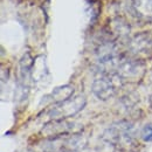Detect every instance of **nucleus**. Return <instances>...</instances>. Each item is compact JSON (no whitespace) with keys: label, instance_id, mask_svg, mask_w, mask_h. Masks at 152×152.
I'll use <instances>...</instances> for the list:
<instances>
[{"label":"nucleus","instance_id":"1a4fd4ad","mask_svg":"<svg viewBox=\"0 0 152 152\" xmlns=\"http://www.w3.org/2000/svg\"><path fill=\"white\" fill-rule=\"evenodd\" d=\"M133 15L143 21L152 20V0H131Z\"/></svg>","mask_w":152,"mask_h":152},{"label":"nucleus","instance_id":"423d86ee","mask_svg":"<svg viewBox=\"0 0 152 152\" xmlns=\"http://www.w3.org/2000/svg\"><path fill=\"white\" fill-rule=\"evenodd\" d=\"M146 72V64L139 60L133 57L124 56L122 57L116 73L123 78V81L126 82H138L140 81Z\"/></svg>","mask_w":152,"mask_h":152},{"label":"nucleus","instance_id":"0eeeda50","mask_svg":"<svg viewBox=\"0 0 152 152\" xmlns=\"http://www.w3.org/2000/svg\"><path fill=\"white\" fill-rule=\"evenodd\" d=\"M34 58L31 56L29 53L23 54L19 61L18 67V89L17 93L19 95V98H26L29 90L31 81L33 80V67H34Z\"/></svg>","mask_w":152,"mask_h":152},{"label":"nucleus","instance_id":"4468645a","mask_svg":"<svg viewBox=\"0 0 152 152\" xmlns=\"http://www.w3.org/2000/svg\"><path fill=\"white\" fill-rule=\"evenodd\" d=\"M150 33H151V39H152V32H150Z\"/></svg>","mask_w":152,"mask_h":152},{"label":"nucleus","instance_id":"f03ea898","mask_svg":"<svg viewBox=\"0 0 152 152\" xmlns=\"http://www.w3.org/2000/svg\"><path fill=\"white\" fill-rule=\"evenodd\" d=\"M125 82L116 72L103 73L96 77L93 82V94L101 101H108L118 94Z\"/></svg>","mask_w":152,"mask_h":152},{"label":"nucleus","instance_id":"7ed1b4c3","mask_svg":"<svg viewBox=\"0 0 152 152\" xmlns=\"http://www.w3.org/2000/svg\"><path fill=\"white\" fill-rule=\"evenodd\" d=\"M87 145V137L78 132L53 139H46L42 150L43 152H78L84 150Z\"/></svg>","mask_w":152,"mask_h":152},{"label":"nucleus","instance_id":"9d476101","mask_svg":"<svg viewBox=\"0 0 152 152\" xmlns=\"http://www.w3.org/2000/svg\"><path fill=\"white\" fill-rule=\"evenodd\" d=\"M74 95V87L72 86H62V87H57L55 88L49 95H47L45 98H42V102H48V103H53V105L62 103L67 99H69L70 97Z\"/></svg>","mask_w":152,"mask_h":152},{"label":"nucleus","instance_id":"20e7f679","mask_svg":"<svg viewBox=\"0 0 152 152\" xmlns=\"http://www.w3.org/2000/svg\"><path fill=\"white\" fill-rule=\"evenodd\" d=\"M87 104V98L83 95H76L70 97L69 99L55 104L49 108L47 116L49 121H58V119H68L77 115Z\"/></svg>","mask_w":152,"mask_h":152},{"label":"nucleus","instance_id":"f257e3e1","mask_svg":"<svg viewBox=\"0 0 152 152\" xmlns=\"http://www.w3.org/2000/svg\"><path fill=\"white\" fill-rule=\"evenodd\" d=\"M134 125L130 121L122 119L113 123L102 134V140L111 144L118 150L130 149L136 143Z\"/></svg>","mask_w":152,"mask_h":152},{"label":"nucleus","instance_id":"f8f14e48","mask_svg":"<svg viewBox=\"0 0 152 152\" xmlns=\"http://www.w3.org/2000/svg\"><path fill=\"white\" fill-rule=\"evenodd\" d=\"M140 137L144 142H152V124H146L143 126Z\"/></svg>","mask_w":152,"mask_h":152},{"label":"nucleus","instance_id":"ddd939ff","mask_svg":"<svg viewBox=\"0 0 152 152\" xmlns=\"http://www.w3.org/2000/svg\"><path fill=\"white\" fill-rule=\"evenodd\" d=\"M150 104H151V107H152V95L150 96Z\"/></svg>","mask_w":152,"mask_h":152},{"label":"nucleus","instance_id":"6e6552de","mask_svg":"<svg viewBox=\"0 0 152 152\" xmlns=\"http://www.w3.org/2000/svg\"><path fill=\"white\" fill-rule=\"evenodd\" d=\"M129 49L133 54L152 55V39L150 32L138 33L129 40Z\"/></svg>","mask_w":152,"mask_h":152},{"label":"nucleus","instance_id":"39448f33","mask_svg":"<svg viewBox=\"0 0 152 152\" xmlns=\"http://www.w3.org/2000/svg\"><path fill=\"white\" fill-rule=\"evenodd\" d=\"M83 130L82 124L68 121V119H58V121H49L47 122L40 131V136L45 139L58 138L67 134L78 133Z\"/></svg>","mask_w":152,"mask_h":152},{"label":"nucleus","instance_id":"9b49d317","mask_svg":"<svg viewBox=\"0 0 152 152\" xmlns=\"http://www.w3.org/2000/svg\"><path fill=\"white\" fill-rule=\"evenodd\" d=\"M130 34V26L126 21L122 19H115L111 21L110 35L116 40L118 38H126Z\"/></svg>","mask_w":152,"mask_h":152}]
</instances>
